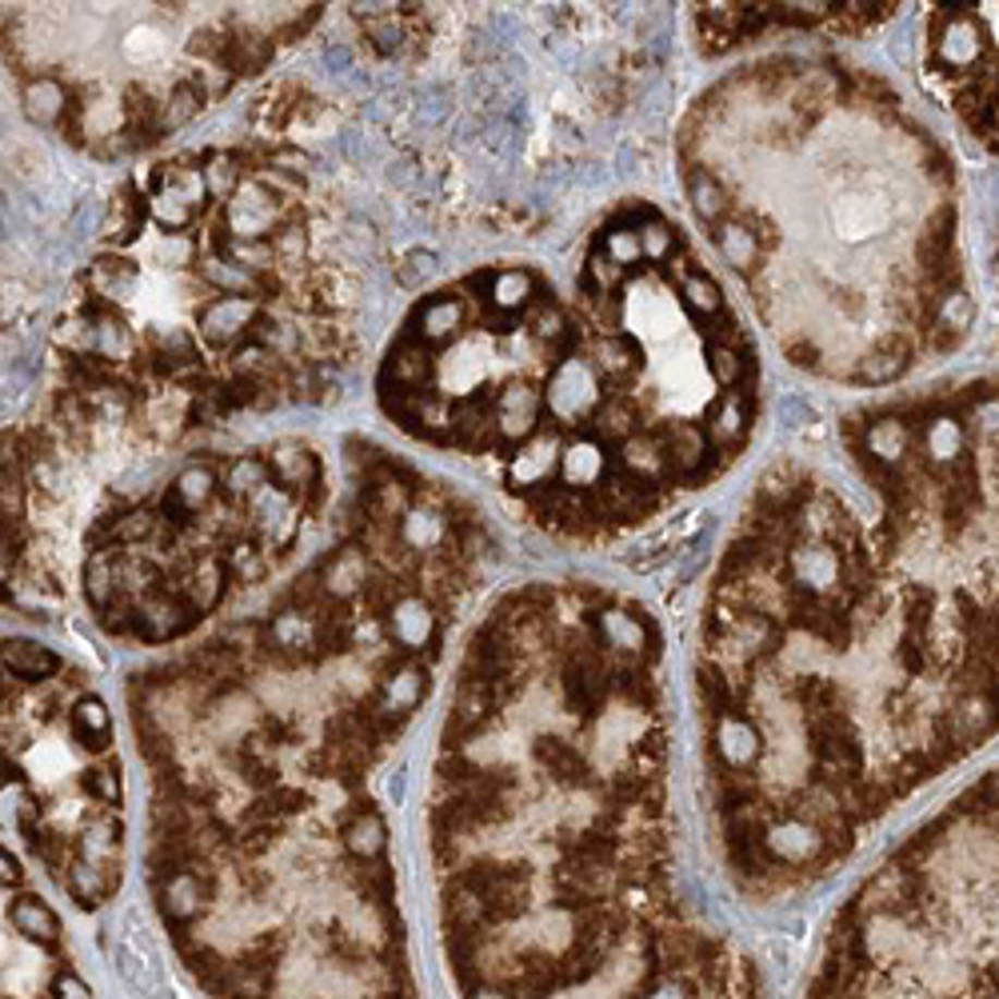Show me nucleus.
Listing matches in <instances>:
<instances>
[{"mask_svg":"<svg viewBox=\"0 0 999 999\" xmlns=\"http://www.w3.org/2000/svg\"><path fill=\"white\" fill-rule=\"evenodd\" d=\"M840 444L872 508L771 464L699 620L708 804L756 900L999 735V380L860 409Z\"/></svg>","mask_w":999,"mask_h":999,"instance_id":"nucleus-1","label":"nucleus"},{"mask_svg":"<svg viewBox=\"0 0 999 999\" xmlns=\"http://www.w3.org/2000/svg\"><path fill=\"white\" fill-rule=\"evenodd\" d=\"M660 660L588 580L508 592L468 639L428 792L460 999H759L680 891Z\"/></svg>","mask_w":999,"mask_h":999,"instance_id":"nucleus-2","label":"nucleus"},{"mask_svg":"<svg viewBox=\"0 0 999 999\" xmlns=\"http://www.w3.org/2000/svg\"><path fill=\"white\" fill-rule=\"evenodd\" d=\"M687 205L795 368L860 388L972 332L960 172L896 88L836 57H776L680 124Z\"/></svg>","mask_w":999,"mask_h":999,"instance_id":"nucleus-3","label":"nucleus"},{"mask_svg":"<svg viewBox=\"0 0 999 999\" xmlns=\"http://www.w3.org/2000/svg\"><path fill=\"white\" fill-rule=\"evenodd\" d=\"M807 999H999V771L852 891Z\"/></svg>","mask_w":999,"mask_h":999,"instance_id":"nucleus-4","label":"nucleus"},{"mask_svg":"<svg viewBox=\"0 0 999 999\" xmlns=\"http://www.w3.org/2000/svg\"><path fill=\"white\" fill-rule=\"evenodd\" d=\"M924 81L963 133L999 157V4H936L927 13Z\"/></svg>","mask_w":999,"mask_h":999,"instance_id":"nucleus-5","label":"nucleus"},{"mask_svg":"<svg viewBox=\"0 0 999 999\" xmlns=\"http://www.w3.org/2000/svg\"><path fill=\"white\" fill-rule=\"evenodd\" d=\"M896 9L900 4H696L692 25L704 52H732L780 28H831L843 37H860L888 21Z\"/></svg>","mask_w":999,"mask_h":999,"instance_id":"nucleus-6","label":"nucleus"},{"mask_svg":"<svg viewBox=\"0 0 999 999\" xmlns=\"http://www.w3.org/2000/svg\"><path fill=\"white\" fill-rule=\"evenodd\" d=\"M265 304L253 296H212L196 308V328L212 352H244L248 349V332L260 320Z\"/></svg>","mask_w":999,"mask_h":999,"instance_id":"nucleus-7","label":"nucleus"},{"mask_svg":"<svg viewBox=\"0 0 999 999\" xmlns=\"http://www.w3.org/2000/svg\"><path fill=\"white\" fill-rule=\"evenodd\" d=\"M217 212L236 241H272V232L289 217V200L272 196L265 184L248 176L241 184V193L232 196L229 205H220Z\"/></svg>","mask_w":999,"mask_h":999,"instance_id":"nucleus-8","label":"nucleus"},{"mask_svg":"<svg viewBox=\"0 0 999 999\" xmlns=\"http://www.w3.org/2000/svg\"><path fill=\"white\" fill-rule=\"evenodd\" d=\"M440 385V356L424 340L400 332V340L388 349L385 368H380V388L392 392H424Z\"/></svg>","mask_w":999,"mask_h":999,"instance_id":"nucleus-9","label":"nucleus"},{"mask_svg":"<svg viewBox=\"0 0 999 999\" xmlns=\"http://www.w3.org/2000/svg\"><path fill=\"white\" fill-rule=\"evenodd\" d=\"M148 217H153L148 193L136 181H124L109 200V217L100 224V241L109 244L112 253H121V248H129L145 232Z\"/></svg>","mask_w":999,"mask_h":999,"instance_id":"nucleus-10","label":"nucleus"},{"mask_svg":"<svg viewBox=\"0 0 999 999\" xmlns=\"http://www.w3.org/2000/svg\"><path fill=\"white\" fill-rule=\"evenodd\" d=\"M265 460H268V472H272V484L284 488L289 496H296V500H301L308 488H316V484L325 480V464H320V456H316L308 444H296V440H280V444H272L265 452Z\"/></svg>","mask_w":999,"mask_h":999,"instance_id":"nucleus-11","label":"nucleus"},{"mask_svg":"<svg viewBox=\"0 0 999 999\" xmlns=\"http://www.w3.org/2000/svg\"><path fill=\"white\" fill-rule=\"evenodd\" d=\"M460 325H464V301H460L456 292H436L424 304H416V313L409 316L404 332L424 340L428 349H440L448 340H456Z\"/></svg>","mask_w":999,"mask_h":999,"instance_id":"nucleus-12","label":"nucleus"},{"mask_svg":"<svg viewBox=\"0 0 999 999\" xmlns=\"http://www.w3.org/2000/svg\"><path fill=\"white\" fill-rule=\"evenodd\" d=\"M21 100H25V112L45 129H61L64 117L73 112L76 105V88H69L61 76L52 73H37L21 81Z\"/></svg>","mask_w":999,"mask_h":999,"instance_id":"nucleus-13","label":"nucleus"},{"mask_svg":"<svg viewBox=\"0 0 999 999\" xmlns=\"http://www.w3.org/2000/svg\"><path fill=\"white\" fill-rule=\"evenodd\" d=\"M9 927H13L16 939H28V943H64L61 919L37 896H13V903H9Z\"/></svg>","mask_w":999,"mask_h":999,"instance_id":"nucleus-14","label":"nucleus"},{"mask_svg":"<svg viewBox=\"0 0 999 999\" xmlns=\"http://www.w3.org/2000/svg\"><path fill=\"white\" fill-rule=\"evenodd\" d=\"M76 284H81L85 296H100V301L117 304L121 301V292L136 284V265L124 253H105L81 272Z\"/></svg>","mask_w":999,"mask_h":999,"instance_id":"nucleus-15","label":"nucleus"},{"mask_svg":"<svg viewBox=\"0 0 999 999\" xmlns=\"http://www.w3.org/2000/svg\"><path fill=\"white\" fill-rule=\"evenodd\" d=\"M540 289V277L532 268H492L484 313H524Z\"/></svg>","mask_w":999,"mask_h":999,"instance_id":"nucleus-16","label":"nucleus"},{"mask_svg":"<svg viewBox=\"0 0 999 999\" xmlns=\"http://www.w3.org/2000/svg\"><path fill=\"white\" fill-rule=\"evenodd\" d=\"M220 492L236 500V504H248L260 488L272 484V472H268L265 452H244V456L220 460Z\"/></svg>","mask_w":999,"mask_h":999,"instance_id":"nucleus-17","label":"nucleus"},{"mask_svg":"<svg viewBox=\"0 0 999 999\" xmlns=\"http://www.w3.org/2000/svg\"><path fill=\"white\" fill-rule=\"evenodd\" d=\"M4 672L13 675V680H21V684H45V680L64 672V663L57 651L40 648V644L9 639V644H4Z\"/></svg>","mask_w":999,"mask_h":999,"instance_id":"nucleus-18","label":"nucleus"},{"mask_svg":"<svg viewBox=\"0 0 999 999\" xmlns=\"http://www.w3.org/2000/svg\"><path fill=\"white\" fill-rule=\"evenodd\" d=\"M196 272L220 296H253V301L265 296V277L253 272V268L236 265V260H224V256H208L205 265H196Z\"/></svg>","mask_w":999,"mask_h":999,"instance_id":"nucleus-19","label":"nucleus"},{"mask_svg":"<svg viewBox=\"0 0 999 999\" xmlns=\"http://www.w3.org/2000/svg\"><path fill=\"white\" fill-rule=\"evenodd\" d=\"M205 181H208L212 200L229 205L232 196L241 193V184L248 181L241 153H232V148H208L205 153Z\"/></svg>","mask_w":999,"mask_h":999,"instance_id":"nucleus-20","label":"nucleus"},{"mask_svg":"<svg viewBox=\"0 0 999 999\" xmlns=\"http://www.w3.org/2000/svg\"><path fill=\"white\" fill-rule=\"evenodd\" d=\"M361 25H364V37H368V49H373L376 57H397V52L409 49L412 28L400 21L397 9L385 13V16H368V21H361Z\"/></svg>","mask_w":999,"mask_h":999,"instance_id":"nucleus-21","label":"nucleus"},{"mask_svg":"<svg viewBox=\"0 0 999 999\" xmlns=\"http://www.w3.org/2000/svg\"><path fill=\"white\" fill-rule=\"evenodd\" d=\"M208 105V97H205V88L196 85L193 76L184 73L176 85L169 88V100H165V129H181V124H188L196 117V112L205 109Z\"/></svg>","mask_w":999,"mask_h":999,"instance_id":"nucleus-22","label":"nucleus"},{"mask_svg":"<svg viewBox=\"0 0 999 999\" xmlns=\"http://www.w3.org/2000/svg\"><path fill=\"white\" fill-rule=\"evenodd\" d=\"M272 253H277V265L280 260H301L304 253H308V232H304V212L301 205H289V217H284V224H280L277 232H272Z\"/></svg>","mask_w":999,"mask_h":999,"instance_id":"nucleus-23","label":"nucleus"},{"mask_svg":"<svg viewBox=\"0 0 999 999\" xmlns=\"http://www.w3.org/2000/svg\"><path fill=\"white\" fill-rule=\"evenodd\" d=\"M436 268V256L433 253H409L404 260L397 265V277H400V284H409V289H416L428 272Z\"/></svg>","mask_w":999,"mask_h":999,"instance_id":"nucleus-24","label":"nucleus"},{"mask_svg":"<svg viewBox=\"0 0 999 999\" xmlns=\"http://www.w3.org/2000/svg\"><path fill=\"white\" fill-rule=\"evenodd\" d=\"M325 64H328V69H337V73H349V69H352V52L337 45V49L325 52Z\"/></svg>","mask_w":999,"mask_h":999,"instance_id":"nucleus-25","label":"nucleus"},{"mask_svg":"<svg viewBox=\"0 0 999 999\" xmlns=\"http://www.w3.org/2000/svg\"><path fill=\"white\" fill-rule=\"evenodd\" d=\"M996 277H999V241H996Z\"/></svg>","mask_w":999,"mask_h":999,"instance_id":"nucleus-26","label":"nucleus"}]
</instances>
